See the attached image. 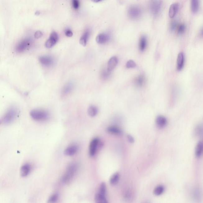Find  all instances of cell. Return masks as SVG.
Listing matches in <instances>:
<instances>
[{"mask_svg":"<svg viewBox=\"0 0 203 203\" xmlns=\"http://www.w3.org/2000/svg\"><path fill=\"white\" fill-rule=\"evenodd\" d=\"M147 44V39L145 35L142 36L140 39L139 42V49L141 52L145 51Z\"/></svg>","mask_w":203,"mask_h":203,"instance_id":"cell-17","label":"cell"},{"mask_svg":"<svg viewBox=\"0 0 203 203\" xmlns=\"http://www.w3.org/2000/svg\"><path fill=\"white\" fill-rule=\"evenodd\" d=\"M118 58L116 57H113L110 58L108 63L107 69L109 71L111 72L117 65Z\"/></svg>","mask_w":203,"mask_h":203,"instance_id":"cell-14","label":"cell"},{"mask_svg":"<svg viewBox=\"0 0 203 203\" xmlns=\"http://www.w3.org/2000/svg\"><path fill=\"white\" fill-rule=\"evenodd\" d=\"M145 76L142 75L138 76L135 80V84L137 87H141L145 84Z\"/></svg>","mask_w":203,"mask_h":203,"instance_id":"cell-23","label":"cell"},{"mask_svg":"<svg viewBox=\"0 0 203 203\" xmlns=\"http://www.w3.org/2000/svg\"><path fill=\"white\" fill-rule=\"evenodd\" d=\"M39 14H40V12H39V11H37L35 13V14L36 15H39Z\"/></svg>","mask_w":203,"mask_h":203,"instance_id":"cell-38","label":"cell"},{"mask_svg":"<svg viewBox=\"0 0 203 203\" xmlns=\"http://www.w3.org/2000/svg\"><path fill=\"white\" fill-rule=\"evenodd\" d=\"M99 142L100 140L98 138H95L92 140L89 147V155L90 156L93 157L95 155Z\"/></svg>","mask_w":203,"mask_h":203,"instance_id":"cell-8","label":"cell"},{"mask_svg":"<svg viewBox=\"0 0 203 203\" xmlns=\"http://www.w3.org/2000/svg\"><path fill=\"white\" fill-rule=\"evenodd\" d=\"M185 63V56L183 53H180L178 54L177 61V68L178 71L182 70Z\"/></svg>","mask_w":203,"mask_h":203,"instance_id":"cell-13","label":"cell"},{"mask_svg":"<svg viewBox=\"0 0 203 203\" xmlns=\"http://www.w3.org/2000/svg\"><path fill=\"white\" fill-rule=\"evenodd\" d=\"M164 191V187L163 186L159 185L155 188L154 193L155 195L159 196L163 193Z\"/></svg>","mask_w":203,"mask_h":203,"instance_id":"cell-27","label":"cell"},{"mask_svg":"<svg viewBox=\"0 0 203 203\" xmlns=\"http://www.w3.org/2000/svg\"><path fill=\"white\" fill-rule=\"evenodd\" d=\"M30 116L34 120L37 121H44L48 119L49 113L45 110L35 109L30 113Z\"/></svg>","mask_w":203,"mask_h":203,"instance_id":"cell-3","label":"cell"},{"mask_svg":"<svg viewBox=\"0 0 203 203\" xmlns=\"http://www.w3.org/2000/svg\"><path fill=\"white\" fill-rule=\"evenodd\" d=\"M31 171V166L28 164H25L21 167V177H25L30 173Z\"/></svg>","mask_w":203,"mask_h":203,"instance_id":"cell-18","label":"cell"},{"mask_svg":"<svg viewBox=\"0 0 203 203\" xmlns=\"http://www.w3.org/2000/svg\"><path fill=\"white\" fill-rule=\"evenodd\" d=\"M78 150V148L77 145H71L66 148L64 151V154L65 155L67 156H73L77 153Z\"/></svg>","mask_w":203,"mask_h":203,"instance_id":"cell-11","label":"cell"},{"mask_svg":"<svg viewBox=\"0 0 203 203\" xmlns=\"http://www.w3.org/2000/svg\"><path fill=\"white\" fill-rule=\"evenodd\" d=\"M178 26V21H173L170 26V30L171 31H173L175 30Z\"/></svg>","mask_w":203,"mask_h":203,"instance_id":"cell-32","label":"cell"},{"mask_svg":"<svg viewBox=\"0 0 203 203\" xmlns=\"http://www.w3.org/2000/svg\"><path fill=\"white\" fill-rule=\"evenodd\" d=\"M203 152V143L201 141H199L197 144L195 150V155L197 157H201Z\"/></svg>","mask_w":203,"mask_h":203,"instance_id":"cell-24","label":"cell"},{"mask_svg":"<svg viewBox=\"0 0 203 203\" xmlns=\"http://www.w3.org/2000/svg\"><path fill=\"white\" fill-rule=\"evenodd\" d=\"M77 165L72 163L69 165L66 172L62 178V181L64 183H67L71 180L77 171Z\"/></svg>","mask_w":203,"mask_h":203,"instance_id":"cell-2","label":"cell"},{"mask_svg":"<svg viewBox=\"0 0 203 203\" xmlns=\"http://www.w3.org/2000/svg\"><path fill=\"white\" fill-rule=\"evenodd\" d=\"M162 0H152L150 5V9L153 15L156 16L160 12L162 9Z\"/></svg>","mask_w":203,"mask_h":203,"instance_id":"cell-7","label":"cell"},{"mask_svg":"<svg viewBox=\"0 0 203 203\" xmlns=\"http://www.w3.org/2000/svg\"><path fill=\"white\" fill-rule=\"evenodd\" d=\"M43 35L41 31H37L35 34V38L39 39L42 37Z\"/></svg>","mask_w":203,"mask_h":203,"instance_id":"cell-34","label":"cell"},{"mask_svg":"<svg viewBox=\"0 0 203 203\" xmlns=\"http://www.w3.org/2000/svg\"><path fill=\"white\" fill-rule=\"evenodd\" d=\"M110 37L108 35L106 34H101L96 37V41L100 44H104L110 40Z\"/></svg>","mask_w":203,"mask_h":203,"instance_id":"cell-12","label":"cell"},{"mask_svg":"<svg viewBox=\"0 0 203 203\" xmlns=\"http://www.w3.org/2000/svg\"><path fill=\"white\" fill-rule=\"evenodd\" d=\"M90 34V32L89 30H87V31H85L84 34H83L80 39V43L81 45L84 47L86 45Z\"/></svg>","mask_w":203,"mask_h":203,"instance_id":"cell-20","label":"cell"},{"mask_svg":"<svg viewBox=\"0 0 203 203\" xmlns=\"http://www.w3.org/2000/svg\"><path fill=\"white\" fill-rule=\"evenodd\" d=\"M106 187L104 182H102L99 187L98 192L96 194L95 201L96 203H108L106 198Z\"/></svg>","mask_w":203,"mask_h":203,"instance_id":"cell-4","label":"cell"},{"mask_svg":"<svg viewBox=\"0 0 203 203\" xmlns=\"http://www.w3.org/2000/svg\"><path fill=\"white\" fill-rule=\"evenodd\" d=\"M168 123V121L164 116H159L156 119V123L158 127L163 128Z\"/></svg>","mask_w":203,"mask_h":203,"instance_id":"cell-16","label":"cell"},{"mask_svg":"<svg viewBox=\"0 0 203 203\" xmlns=\"http://www.w3.org/2000/svg\"><path fill=\"white\" fill-rule=\"evenodd\" d=\"M178 8H179V5L178 3H174L171 5L169 12L170 18H173L175 16L176 14L178 12Z\"/></svg>","mask_w":203,"mask_h":203,"instance_id":"cell-15","label":"cell"},{"mask_svg":"<svg viewBox=\"0 0 203 203\" xmlns=\"http://www.w3.org/2000/svg\"><path fill=\"white\" fill-rule=\"evenodd\" d=\"M107 131L112 134L119 135L122 134V131L117 127L112 126L109 127L107 129Z\"/></svg>","mask_w":203,"mask_h":203,"instance_id":"cell-19","label":"cell"},{"mask_svg":"<svg viewBox=\"0 0 203 203\" xmlns=\"http://www.w3.org/2000/svg\"><path fill=\"white\" fill-rule=\"evenodd\" d=\"M191 11L194 14L198 12L199 8V0H191Z\"/></svg>","mask_w":203,"mask_h":203,"instance_id":"cell-22","label":"cell"},{"mask_svg":"<svg viewBox=\"0 0 203 203\" xmlns=\"http://www.w3.org/2000/svg\"><path fill=\"white\" fill-rule=\"evenodd\" d=\"M58 196L57 194H53L51 196H50L49 198L48 199V202L50 203H55L58 201Z\"/></svg>","mask_w":203,"mask_h":203,"instance_id":"cell-29","label":"cell"},{"mask_svg":"<svg viewBox=\"0 0 203 203\" xmlns=\"http://www.w3.org/2000/svg\"><path fill=\"white\" fill-rule=\"evenodd\" d=\"M102 1V0H91L92 1L94 2H98L100 1Z\"/></svg>","mask_w":203,"mask_h":203,"instance_id":"cell-37","label":"cell"},{"mask_svg":"<svg viewBox=\"0 0 203 203\" xmlns=\"http://www.w3.org/2000/svg\"><path fill=\"white\" fill-rule=\"evenodd\" d=\"M18 114V111L15 108H10L5 114L0 118V125L7 124L12 123L16 119Z\"/></svg>","mask_w":203,"mask_h":203,"instance_id":"cell-1","label":"cell"},{"mask_svg":"<svg viewBox=\"0 0 203 203\" xmlns=\"http://www.w3.org/2000/svg\"><path fill=\"white\" fill-rule=\"evenodd\" d=\"M58 40V35L56 32H53L50 34L49 39L46 41L45 47L47 48H51L55 45Z\"/></svg>","mask_w":203,"mask_h":203,"instance_id":"cell-9","label":"cell"},{"mask_svg":"<svg viewBox=\"0 0 203 203\" xmlns=\"http://www.w3.org/2000/svg\"><path fill=\"white\" fill-rule=\"evenodd\" d=\"M33 43L32 39L28 37L24 39L17 44L16 50L17 52L22 53L28 49Z\"/></svg>","mask_w":203,"mask_h":203,"instance_id":"cell-6","label":"cell"},{"mask_svg":"<svg viewBox=\"0 0 203 203\" xmlns=\"http://www.w3.org/2000/svg\"><path fill=\"white\" fill-rule=\"evenodd\" d=\"M73 88V83H68L66 84L63 88L62 90V93L65 95H68V94L71 93Z\"/></svg>","mask_w":203,"mask_h":203,"instance_id":"cell-21","label":"cell"},{"mask_svg":"<svg viewBox=\"0 0 203 203\" xmlns=\"http://www.w3.org/2000/svg\"><path fill=\"white\" fill-rule=\"evenodd\" d=\"M136 66V63L132 60H129L128 61L126 64V67L128 69L135 68Z\"/></svg>","mask_w":203,"mask_h":203,"instance_id":"cell-28","label":"cell"},{"mask_svg":"<svg viewBox=\"0 0 203 203\" xmlns=\"http://www.w3.org/2000/svg\"><path fill=\"white\" fill-rule=\"evenodd\" d=\"M88 113L91 117L95 116L98 113V109L95 106H90L88 109Z\"/></svg>","mask_w":203,"mask_h":203,"instance_id":"cell-25","label":"cell"},{"mask_svg":"<svg viewBox=\"0 0 203 203\" xmlns=\"http://www.w3.org/2000/svg\"><path fill=\"white\" fill-rule=\"evenodd\" d=\"M142 14L141 9L137 5L131 6L128 10V15L131 19H138L141 16Z\"/></svg>","mask_w":203,"mask_h":203,"instance_id":"cell-5","label":"cell"},{"mask_svg":"<svg viewBox=\"0 0 203 203\" xmlns=\"http://www.w3.org/2000/svg\"><path fill=\"white\" fill-rule=\"evenodd\" d=\"M120 175L118 173H116L112 175L110 180V184L112 185H115L119 182Z\"/></svg>","mask_w":203,"mask_h":203,"instance_id":"cell-26","label":"cell"},{"mask_svg":"<svg viewBox=\"0 0 203 203\" xmlns=\"http://www.w3.org/2000/svg\"><path fill=\"white\" fill-rule=\"evenodd\" d=\"M127 138L128 140L129 141L131 142V143H133L134 142V139L132 137V136H131L130 135H127Z\"/></svg>","mask_w":203,"mask_h":203,"instance_id":"cell-36","label":"cell"},{"mask_svg":"<svg viewBox=\"0 0 203 203\" xmlns=\"http://www.w3.org/2000/svg\"><path fill=\"white\" fill-rule=\"evenodd\" d=\"M72 2L73 8L76 10L78 9L79 6H80V2H79V0H72Z\"/></svg>","mask_w":203,"mask_h":203,"instance_id":"cell-33","label":"cell"},{"mask_svg":"<svg viewBox=\"0 0 203 203\" xmlns=\"http://www.w3.org/2000/svg\"><path fill=\"white\" fill-rule=\"evenodd\" d=\"M39 59L41 64L46 67H49L52 65L54 62V59L50 56H42L39 57Z\"/></svg>","mask_w":203,"mask_h":203,"instance_id":"cell-10","label":"cell"},{"mask_svg":"<svg viewBox=\"0 0 203 203\" xmlns=\"http://www.w3.org/2000/svg\"><path fill=\"white\" fill-rule=\"evenodd\" d=\"M186 29V26L185 24H181L178 26V34L179 35H181L185 32Z\"/></svg>","mask_w":203,"mask_h":203,"instance_id":"cell-30","label":"cell"},{"mask_svg":"<svg viewBox=\"0 0 203 203\" xmlns=\"http://www.w3.org/2000/svg\"><path fill=\"white\" fill-rule=\"evenodd\" d=\"M111 72L109 71V70H104L102 73V77L104 79H107V78L109 77V76H110V74Z\"/></svg>","mask_w":203,"mask_h":203,"instance_id":"cell-31","label":"cell"},{"mask_svg":"<svg viewBox=\"0 0 203 203\" xmlns=\"http://www.w3.org/2000/svg\"><path fill=\"white\" fill-rule=\"evenodd\" d=\"M65 35L66 36L71 37L72 36L73 33L70 30L67 29L66 30Z\"/></svg>","mask_w":203,"mask_h":203,"instance_id":"cell-35","label":"cell"}]
</instances>
